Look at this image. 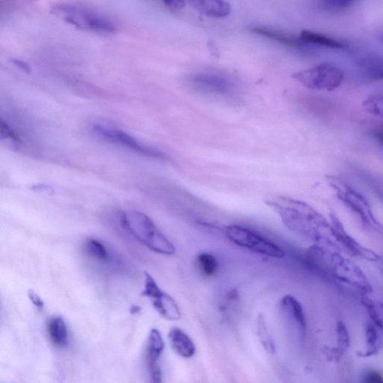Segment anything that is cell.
<instances>
[{"mask_svg":"<svg viewBox=\"0 0 383 383\" xmlns=\"http://www.w3.org/2000/svg\"><path fill=\"white\" fill-rule=\"evenodd\" d=\"M362 108L367 114L383 119V92L368 96L362 102Z\"/></svg>","mask_w":383,"mask_h":383,"instance_id":"22","label":"cell"},{"mask_svg":"<svg viewBox=\"0 0 383 383\" xmlns=\"http://www.w3.org/2000/svg\"><path fill=\"white\" fill-rule=\"evenodd\" d=\"M251 31L254 34L276 41L283 46L303 54L313 53L315 49L306 44L301 37H295L286 33L274 29V28L264 26H255L251 28Z\"/></svg>","mask_w":383,"mask_h":383,"instance_id":"12","label":"cell"},{"mask_svg":"<svg viewBox=\"0 0 383 383\" xmlns=\"http://www.w3.org/2000/svg\"><path fill=\"white\" fill-rule=\"evenodd\" d=\"M14 64L23 70L25 72H30V68L26 63L20 60H13Z\"/></svg>","mask_w":383,"mask_h":383,"instance_id":"32","label":"cell"},{"mask_svg":"<svg viewBox=\"0 0 383 383\" xmlns=\"http://www.w3.org/2000/svg\"><path fill=\"white\" fill-rule=\"evenodd\" d=\"M364 304L374 324L383 331V303L365 300Z\"/></svg>","mask_w":383,"mask_h":383,"instance_id":"26","label":"cell"},{"mask_svg":"<svg viewBox=\"0 0 383 383\" xmlns=\"http://www.w3.org/2000/svg\"><path fill=\"white\" fill-rule=\"evenodd\" d=\"M168 340L173 350L178 356L190 359L192 358L196 351L195 345L192 339L178 328H174L169 331Z\"/></svg>","mask_w":383,"mask_h":383,"instance_id":"16","label":"cell"},{"mask_svg":"<svg viewBox=\"0 0 383 383\" xmlns=\"http://www.w3.org/2000/svg\"><path fill=\"white\" fill-rule=\"evenodd\" d=\"M164 347L165 345L161 333L157 329H152L149 339L148 359L153 382H162V374L158 362Z\"/></svg>","mask_w":383,"mask_h":383,"instance_id":"14","label":"cell"},{"mask_svg":"<svg viewBox=\"0 0 383 383\" xmlns=\"http://www.w3.org/2000/svg\"><path fill=\"white\" fill-rule=\"evenodd\" d=\"M0 131H1L2 139L11 141V144L18 145L20 144L18 136L14 132L10 126L2 119L0 122Z\"/></svg>","mask_w":383,"mask_h":383,"instance_id":"28","label":"cell"},{"mask_svg":"<svg viewBox=\"0 0 383 383\" xmlns=\"http://www.w3.org/2000/svg\"><path fill=\"white\" fill-rule=\"evenodd\" d=\"M337 347L336 348L326 349L325 354L330 360H339L350 346V339L345 324L339 321L337 324Z\"/></svg>","mask_w":383,"mask_h":383,"instance_id":"19","label":"cell"},{"mask_svg":"<svg viewBox=\"0 0 383 383\" xmlns=\"http://www.w3.org/2000/svg\"><path fill=\"white\" fill-rule=\"evenodd\" d=\"M198 264L201 271L207 276H214L218 269V261L215 257L207 253H203L198 257Z\"/></svg>","mask_w":383,"mask_h":383,"instance_id":"24","label":"cell"},{"mask_svg":"<svg viewBox=\"0 0 383 383\" xmlns=\"http://www.w3.org/2000/svg\"><path fill=\"white\" fill-rule=\"evenodd\" d=\"M329 266L330 275L347 284L363 293H370L373 288L362 269L351 260L337 252H330Z\"/></svg>","mask_w":383,"mask_h":383,"instance_id":"7","label":"cell"},{"mask_svg":"<svg viewBox=\"0 0 383 383\" xmlns=\"http://www.w3.org/2000/svg\"><path fill=\"white\" fill-rule=\"evenodd\" d=\"M165 6L173 10L182 9L185 6L184 0H160Z\"/></svg>","mask_w":383,"mask_h":383,"instance_id":"30","label":"cell"},{"mask_svg":"<svg viewBox=\"0 0 383 383\" xmlns=\"http://www.w3.org/2000/svg\"><path fill=\"white\" fill-rule=\"evenodd\" d=\"M190 82L196 92L203 94L229 98L234 97L237 92L235 83L220 75L198 74L193 77Z\"/></svg>","mask_w":383,"mask_h":383,"instance_id":"10","label":"cell"},{"mask_svg":"<svg viewBox=\"0 0 383 383\" xmlns=\"http://www.w3.org/2000/svg\"><path fill=\"white\" fill-rule=\"evenodd\" d=\"M306 44L315 48H324L338 52H349L352 50L346 41L313 31H303L300 36Z\"/></svg>","mask_w":383,"mask_h":383,"instance_id":"13","label":"cell"},{"mask_svg":"<svg viewBox=\"0 0 383 383\" xmlns=\"http://www.w3.org/2000/svg\"><path fill=\"white\" fill-rule=\"evenodd\" d=\"M379 269V271H381V273L383 274V257H381L380 255V257L379 259H378V261H377L376 263Z\"/></svg>","mask_w":383,"mask_h":383,"instance_id":"34","label":"cell"},{"mask_svg":"<svg viewBox=\"0 0 383 383\" xmlns=\"http://www.w3.org/2000/svg\"><path fill=\"white\" fill-rule=\"evenodd\" d=\"M374 136L375 139L378 141V143L382 146L383 148V131L382 130H377L374 133Z\"/></svg>","mask_w":383,"mask_h":383,"instance_id":"33","label":"cell"},{"mask_svg":"<svg viewBox=\"0 0 383 383\" xmlns=\"http://www.w3.org/2000/svg\"><path fill=\"white\" fill-rule=\"evenodd\" d=\"M87 251L97 261L105 262L109 260V254L104 246L98 240L90 239L87 243Z\"/></svg>","mask_w":383,"mask_h":383,"instance_id":"25","label":"cell"},{"mask_svg":"<svg viewBox=\"0 0 383 383\" xmlns=\"http://www.w3.org/2000/svg\"><path fill=\"white\" fill-rule=\"evenodd\" d=\"M377 38L380 42V43L383 44V30L377 33Z\"/></svg>","mask_w":383,"mask_h":383,"instance_id":"35","label":"cell"},{"mask_svg":"<svg viewBox=\"0 0 383 383\" xmlns=\"http://www.w3.org/2000/svg\"><path fill=\"white\" fill-rule=\"evenodd\" d=\"M50 11L55 17L83 31L104 36L117 31V25L106 14L82 4L56 3Z\"/></svg>","mask_w":383,"mask_h":383,"instance_id":"2","label":"cell"},{"mask_svg":"<svg viewBox=\"0 0 383 383\" xmlns=\"http://www.w3.org/2000/svg\"><path fill=\"white\" fill-rule=\"evenodd\" d=\"M358 0H312L318 10L328 13L345 11L352 7Z\"/></svg>","mask_w":383,"mask_h":383,"instance_id":"21","label":"cell"},{"mask_svg":"<svg viewBox=\"0 0 383 383\" xmlns=\"http://www.w3.org/2000/svg\"><path fill=\"white\" fill-rule=\"evenodd\" d=\"M328 181L339 201L354 212L367 229L383 235V225L375 217L370 203L362 193L339 178L328 176Z\"/></svg>","mask_w":383,"mask_h":383,"instance_id":"4","label":"cell"},{"mask_svg":"<svg viewBox=\"0 0 383 383\" xmlns=\"http://www.w3.org/2000/svg\"><path fill=\"white\" fill-rule=\"evenodd\" d=\"M48 333L53 344L58 347H65L69 342L67 325L60 316L52 318L48 323Z\"/></svg>","mask_w":383,"mask_h":383,"instance_id":"18","label":"cell"},{"mask_svg":"<svg viewBox=\"0 0 383 383\" xmlns=\"http://www.w3.org/2000/svg\"><path fill=\"white\" fill-rule=\"evenodd\" d=\"M333 236L337 243L342 245L352 257H360L371 262L377 263L380 255L374 251L362 247L345 230L342 222L335 215H330Z\"/></svg>","mask_w":383,"mask_h":383,"instance_id":"11","label":"cell"},{"mask_svg":"<svg viewBox=\"0 0 383 383\" xmlns=\"http://www.w3.org/2000/svg\"><path fill=\"white\" fill-rule=\"evenodd\" d=\"M92 131L97 137L108 141V143L129 149L137 153L146 156V157L160 160L166 158V155L163 153L141 144L134 137L121 130L95 124L92 127Z\"/></svg>","mask_w":383,"mask_h":383,"instance_id":"8","label":"cell"},{"mask_svg":"<svg viewBox=\"0 0 383 383\" xmlns=\"http://www.w3.org/2000/svg\"><path fill=\"white\" fill-rule=\"evenodd\" d=\"M145 289L143 295L151 300L153 306L165 319L177 321L181 318L180 308L171 296L163 291L148 273L145 274Z\"/></svg>","mask_w":383,"mask_h":383,"instance_id":"9","label":"cell"},{"mask_svg":"<svg viewBox=\"0 0 383 383\" xmlns=\"http://www.w3.org/2000/svg\"><path fill=\"white\" fill-rule=\"evenodd\" d=\"M293 78L308 90L332 92L342 86L345 74L335 65L324 63L296 72Z\"/></svg>","mask_w":383,"mask_h":383,"instance_id":"5","label":"cell"},{"mask_svg":"<svg viewBox=\"0 0 383 383\" xmlns=\"http://www.w3.org/2000/svg\"><path fill=\"white\" fill-rule=\"evenodd\" d=\"M367 76L371 80H383V61L377 58H362L359 61Z\"/></svg>","mask_w":383,"mask_h":383,"instance_id":"23","label":"cell"},{"mask_svg":"<svg viewBox=\"0 0 383 383\" xmlns=\"http://www.w3.org/2000/svg\"><path fill=\"white\" fill-rule=\"evenodd\" d=\"M124 229L151 250L166 255L176 253V247L144 212L131 210L121 216Z\"/></svg>","mask_w":383,"mask_h":383,"instance_id":"3","label":"cell"},{"mask_svg":"<svg viewBox=\"0 0 383 383\" xmlns=\"http://www.w3.org/2000/svg\"><path fill=\"white\" fill-rule=\"evenodd\" d=\"M366 350L361 352L362 357H370L377 354L381 347L380 338L374 324L367 323L365 326Z\"/></svg>","mask_w":383,"mask_h":383,"instance_id":"20","label":"cell"},{"mask_svg":"<svg viewBox=\"0 0 383 383\" xmlns=\"http://www.w3.org/2000/svg\"><path fill=\"white\" fill-rule=\"evenodd\" d=\"M28 295H29V298L35 306L39 309L44 308V302L42 301L41 297L36 293L31 290Z\"/></svg>","mask_w":383,"mask_h":383,"instance_id":"31","label":"cell"},{"mask_svg":"<svg viewBox=\"0 0 383 383\" xmlns=\"http://www.w3.org/2000/svg\"><path fill=\"white\" fill-rule=\"evenodd\" d=\"M281 307L284 311L291 318L300 329L301 334L305 335L306 331V320L303 308L301 304L292 296L288 295L283 297Z\"/></svg>","mask_w":383,"mask_h":383,"instance_id":"17","label":"cell"},{"mask_svg":"<svg viewBox=\"0 0 383 383\" xmlns=\"http://www.w3.org/2000/svg\"><path fill=\"white\" fill-rule=\"evenodd\" d=\"M266 204L276 212L290 230L329 248H338L334 244L331 222L315 208L283 196L269 198Z\"/></svg>","mask_w":383,"mask_h":383,"instance_id":"1","label":"cell"},{"mask_svg":"<svg viewBox=\"0 0 383 383\" xmlns=\"http://www.w3.org/2000/svg\"><path fill=\"white\" fill-rule=\"evenodd\" d=\"M190 5L207 17L221 18L230 15L232 9L225 0H188Z\"/></svg>","mask_w":383,"mask_h":383,"instance_id":"15","label":"cell"},{"mask_svg":"<svg viewBox=\"0 0 383 383\" xmlns=\"http://www.w3.org/2000/svg\"><path fill=\"white\" fill-rule=\"evenodd\" d=\"M258 325L259 335L263 346L269 352H274L275 347L273 340L271 335H269L264 318L261 315L259 317Z\"/></svg>","mask_w":383,"mask_h":383,"instance_id":"27","label":"cell"},{"mask_svg":"<svg viewBox=\"0 0 383 383\" xmlns=\"http://www.w3.org/2000/svg\"><path fill=\"white\" fill-rule=\"evenodd\" d=\"M225 232L227 237L239 247L274 259H282L286 255L281 247L245 227L230 225L227 227Z\"/></svg>","mask_w":383,"mask_h":383,"instance_id":"6","label":"cell"},{"mask_svg":"<svg viewBox=\"0 0 383 383\" xmlns=\"http://www.w3.org/2000/svg\"><path fill=\"white\" fill-rule=\"evenodd\" d=\"M363 381L367 383H383V377L377 371H369L365 374Z\"/></svg>","mask_w":383,"mask_h":383,"instance_id":"29","label":"cell"}]
</instances>
